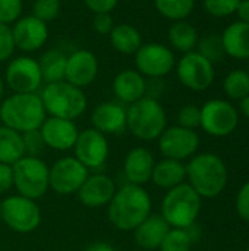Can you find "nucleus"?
I'll list each match as a JSON object with an SVG mask.
<instances>
[{
    "label": "nucleus",
    "mask_w": 249,
    "mask_h": 251,
    "mask_svg": "<svg viewBox=\"0 0 249 251\" xmlns=\"http://www.w3.org/2000/svg\"><path fill=\"white\" fill-rule=\"evenodd\" d=\"M153 203L148 191L141 185L125 184L119 187L107 204L109 222L122 232H132L151 215Z\"/></svg>",
    "instance_id": "nucleus-1"
},
{
    "label": "nucleus",
    "mask_w": 249,
    "mask_h": 251,
    "mask_svg": "<svg viewBox=\"0 0 249 251\" xmlns=\"http://www.w3.org/2000/svg\"><path fill=\"white\" fill-rule=\"evenodd\" d=\"M227 168L223 159L214 153H200L189 159L186 165L188 184L201 199H214L227 185Z\"/></svg>",
    "instance_id": "nucleus-2"
},
{
    "label": "nucleus",
    "mask_w": 249,
    "mask_h": 251,
    "mask_svg": "<svg viewBox=\"0 0 249 251\" xmlns=\"http://www.w3.org/2000/svg\"><path fill=\"white\" fill-rule=\"evenodd\" d=\"M45 118V109L37 93H13L0 103L1 125L19 134L40 129Z\"/></svg>",
    "instance_id": "nucleus-3"
},
{
    "label": "nucleus",
    "mask_w": 249,
    "mask_h": 251,
    "mask_svg": "<svg viewBox=\"0 0 249 251\" xmlns=\"http://www.w3.org/2000/svg\"><path fill=\"white\" fill-rule=\"evenodd\" d=\"M167 128V115L157 99L142 97L126 109V129L141 141L157 140Z\"/></svg>",
    "instance_id": "nucleus-4"
},
{
    "label": "nucleus",
    "mask_w": 249,
    "mask_h": 251,
    "mask_svg": "<svg viewBox=\"0 0 249 251\" xmlns=\"http://www.w3.org/2000/svg\"><path fill=\"white\" fill-rule=\"evenodd\" d=\"M203 199L188 184L183 182L175 188L167 190L161 200L160 215L170 225V228L186 229L197 222L201 212Z\"/></svg>",
    "instance_id": "nucleus-5"
},
{
    "label": "nucleus",
    "mask_w": 249,
    "mask_h": 251,
    "mask_svg": "<svg viewBox=\"0 0 249 251\" xmlns=\"http://www.w3.org/2000/svg\"><path fill=\"white\" fill-rule=\"evenodd\" d=\"M41 101L48 116L75 121L88 106V99L82 88H78L68 81L47 84L41 91Z\"/></svg>",
    "instance_id": "nucleus-6"
},
{
    "label": "nucleus",
    "mask_w": 249,
    "mask_h": 251,
    "mask_svg": "<svg viewBox=\"0 0 249 251\" xmlns=\"http://www.w3.org/2000/svg\"><path fill=\"white\" fill-rule=\"evenodd\" d=\"M13 171V188L19 196L31 200H38L50 190L48 185V166L38 156H23L15 165Z\"/></svg>",
    "instance_id": "nucleus-7"
},
{
    "label": "nucleus",
    "mask_w": 249,
    "mask_h": 251,
    "mask_svg": "<svg viewBox=\"0 0 249 251\" xmlns=\"http://www.w3.org/2000/svg\"><path fill=\"white\" fill-rule=\"evenodd\" d=\"M1 222L16 234H31L41 225V209L35 200L12 194L1 203Z\"/></svg>",
    "instance_id": "nucleus-8"
},
{
    "label": "nucleus",
    "mask_w": 249,
    "mask_h": 251,
    "mask_svg": "<svg viewBox=\"0 0 249 251\" xmlns=\"http://www.w3.org/2000/svg\"><path fill=\"white\" fill-rule=\"evenodd\" d=\"M88 175L90 171L76 157L65 156L48 168V185L59 196L76 194Z\"/></svg>",
    "instance_id": "nucleus-9"
},
{
    "label": "nucleus",
    "mask_w": 249,
    "mask_h": 251,
    "mask_svg": "<svg viewBox=\"0 0 249 251\" xmlns=\"http://www.w3.org/2000/svg\"><path fill=\"white\" fill-rule=\"evenodd\" d=\"M201 109L200 126L211 137H227L230 135L238 124L239 113L235 106L223 99H213L204 103Z\"/></svg>",
    "instance_id": "nucleus-10"
},
{
    "label": "nucleus",
    "mask_w": 249,
    "mask_h": 251,
    "mask_svg": "<svg viewBox=\"0 0 249 251\" xmlns=\"http://www.w3.org/2000/svg\"><path fill=\"white\" fill-rule=\"evenodd\" d=\"M176 75L181 84L192 91H204L214 82V65L197 50L183 53L176 65Z\"/></svg>",
    "instance_id": "nucleus-11"
},
{
    "label": "nucleus",
    "mask_w": 249,
    "mask_h": 251,
    "mask_svg": "<svg viewBox=\"0 0 249 251\" xmlns=\"http://www.w3.org/2000/svg\"><path fill=\"white\" fill-rule=\"evenodd\" d=\"M157 140L161 156L179 162L189 160L197 154L200 147V137L195 129H188L179 125L167 126Z\"/></svg>",
    "instance_id": "nucleus-12"
},
{
    "label": "nucleus",
    "mask_w": 249,
    "mask_h": 251,
    "mask_svg": "<svg viewBox=\"0 0 249 251\" xmlns=\"http://www.w3.org/2000/svg\"><path fill=\"white\" fill-rule=\"evenodd\" d=\"M175 65V53L161 43L142 44L135 53V66L142 76L163 78L172 72Z\"/></svg>",
    "instance_id": "nucleus-13"
},
{
    "label": "nucleus",
    "mask_w": 249,
    "mask_h": 251,
    "mask_svg": "<svg viewBox=\"0 0 249 251\" xmlns=\"http://www.w3.org/2000/svg\"><path fill=\"white\" fill-rule=\"evenodd\" d=\"M72 150L73 157H76L88 171H97L103 168L110 153L107 137L92 126L79 131Z\"/></svg>",
    "instance_id": "nucleus-14"
},
{
    "label": "nucleus",
    "mask_w": 249,
    "mask_h": 251,
    "mask_svg": "<svg viewBox=\"0 0 249 251\" xmlns=\"http://www.w3.org/2000/svg\"><path fill=\"white\" fill-rule=\"evenodd\" d=\"M4 82L13 93H37L43 84L38 60L28 56L15 57L6 68Z\"/></svg>",
    "instance_id": "nucleus-15"
},
{
    "label": "nucleus",
    "mask_w": 249,
    "mask_h": 251,
    "mask_svg": "<svg viewBox=\"0 0 249 251\" xmlns=\"http://www.w3.org/2000/svg\"><path fill=\"white\" fill-rule=\"evenodd\" d=\"M40 134L44 146L54 151L72 150L78 138V126L73 121L47 116L40 126Z\"/></svg>",
    "instance_id": "nucleus-16"
},
{
    "label": "nucleus",
    "mask_w": 249,
    "mask_h": 251,
    "mask_svg": "<svg viewBox=\"0 0 249 251\" xmlns=\"http://www.w3.org/2000/svg\"><path fill=\"white\" fill-rule=\"evenodd\" d=\"M116 190H117V185L112 176L97 172V174L88 175L82 187L78 190L76 197L79 203L84 204L85 207L100 209L110 203Z\"/></svg>",
    "instance_id": "nucleus-17"
},
{
    "label": "nucleus",
    "mask_w": 249,
    "mask_h": 251,
    "mask_svg": "<svg viewBox=\"0 0 249 251\" xmlns=\"http://www.w3.org/2000/svg\"><path fill=\"white\" fill-rule=\"evenodd\" d=\"M15 47L22 51H35L41 49L48 38V26L34 15L19 18L12 28Z\"/></svg>",
    "instance_id": "nucleus-18"
},
{
    "label": "nucleus",
    "mask_w": 249,
    "mask_h": 251,
    "mask_svg": "<svg viewBox=\"0 0 249 251\" xmlns=\"http://www.w3.org/2000/svg\"><path fill=\"white\" fill-rule=\"evenodd\" d=\"M98 75V60L90 50H76L66 59L65 81L69 84L85 88L91 85Z\"/></svg>",
    "instance_id": "nucleus-19"
},
{
    "label": "nucleus",
    "mask_w": 249,
    "mask_h": 251,
    "mask_svg": "<svg viewBox=\"0 0 249 251\" xmlns=\"http://www.w3.org/2000/svg\"><path fill=\"white\" fill-rule=\"evenodd\" d=\"M91 124L106 137L122 134L126 129V109L119 101H103L92 110Z\"/></svg>",
    "instance_id": "nucleus-20"
},
{
    "label": "nucleus",
    "mask_w": 249,
    "mask_h": 251,
    "mask_svg": "<svg viewBox=\"0 0 249 251\" xmlns=\"http://www.w3.org/2000/svg\"><path fill=\"white\" fill-rule=\"evenodd\" d=\"M154 165V154L147 147L139 146L131 149L123 160V175L128 184L144 187L151 179Z\"/></svg>",
    "instance_id": "nucleus-21"
},
{
    "label": "nucleus",
    "mask_w": 249,
    "mask_h": 251,
    "mask_svg": "<svg viewBox=\"0 0 249 251\" xmlns=\"http://www.w3.org/2000/svg\"><path fill=\"white\" fill-rule=\"evenodd\" d=\"M147 81L135 69H125L119 72L112 84L114 97L122 104H132L145 97Z\"/></svg>",
    "instance_id": "nucleus-22"
},
{
    "label": "nucleus",
    "mask_w": 249,
    "mask_h": 251,
    "mask_svg": "<svg viewBox=\"0 0 249 251\" xmlns=\"http://www.w3.org/2000/svg\"><path fill=\"white\" fill-rule=\"evenodd\" d=\"M169 231H170V225L163 219V216L151 213L132 232H134V240L138 247L151 251L160 249Z\"/></svg>",
    "instance_id": "nucleus-23"
},
{
    "label": "nucleus",
    "mask_w": 249,
    "mask_h": 251,
    "mask_svg": "<svg viewBox=\"0 0 249 251\" xmlns=\"http://www.w3.org/2000/svg\"><path fill=\"white\" fill-rule=\"evenodd\" d=\"M220 37L226 56L236 60H249V24L241 21L232 22Z\"/></svg>",
    "instance_id": "nucleus-24"
},
{
    "label": "nucleus",
    "mask_w": 249,
    "mask_h": 251,
    "mask_svg": "<svg viewBox=\"0 0 249 251\" xmlns=\"http://www.w3.org/2000/svg\"><path fill=\"white\" fill-rule=\"evenodd\" d=\"M185 179H186V165L183 162L164 157L160 162H156L150 181L156 187L167 191L170 188L183 184Z\"/></svg>",
    "instance_id": "nucleus-25"
},
{
    "label": "nucleus",
    "mask_w": 249,
    "mask_h": 251,
    "mask_svg": "<svg viewBox=\"0 0 249 251\" xmlns=\"http://www.w3.org/2000/svg\"><path fill=\"white\" fill-rule=\"evenodd\" d=\"M109 37L113 49L122 54H135L138 49L144 44L141 32L129 24L114 25Z\"/></svg>",
    "instance_id": "nucleus-26"
},
{
    "label": "nucleus",
    "mask_w": 249,
    "mask_h": 251,
    "mask_svg": "<svg viewBox=\"0 0 249 251\" xmlns=\"http://www.w3.org/2000/svg\"><path fill=\"white\" fill-rule=\"evenodd\" d=\"M25 156L23 137L18 131L0 125V163L15 165Z\"/></svg>",
    "instance_id": "nucleus-27"
},
{
    "label": "nucleus",
    "mask_w": 249,
    "mask_h": 251,
    "mask_svg": "<svg viewBox=\"0 0 249 251\" xmlns=\"http://www.w3.org/2000/svg\"><path fill=\"white\" fill-rule=\"evenodd\" d=\"M198 31L197 28L188 22L186 19L176 21L169 28V41L173 49L182 53H188L195 50L198 44Z\"/></svg>",
    "instance_id": "nucleus-28"
},
{
    "label": "nucleus",
    "mask_w": 249,
    "mask_h": 251,
    "mask_svg": "<svg viewBox=\"0 0 249 251\" xmlns=\"http://www.w3.org/2000/svg\"><path fill=\"white\" fill-rule=\"evenodd\" d=\"M68 56L60 50H47L38 60L43 82H57L65 79Z\"/></svg>",
    "instance_id": "nucleus-29"
},
{
    "label": "nucleus",
    "mask_w": 249,
    "mask_h": 251,
    "mask_svg": "<svg viewBox=\"0 0 249 251\" xmlns=\"http://www.w3.org/2000/svg\"><path fill=\"white\" fill-rule=\"evenodd\" d=\"M158 13L173 22L186 19L195 6V0H154Z\"/></svg>",
    "instance_id": "nucleus-30"
},
{
    "label": "nucleus",
    "mask_w": 249,
    "mask_h": 251,
    "mask_svg": "<svg viewBox=\"0 0 249 251\" xmlns=\"http://www.w3.org/2000/svg\"><path fill=\"white\" fill-rule=\"evenodd\" d=\"M225 94L230 100H241L249 94V74L248 71L235 69L229 72L223 81Z\"/></svg>",
    "instance_id": "nucleus-31"
},
{
    "label": "nucleus",
    "mask_w": 249,
    "mask_h": 251,
    "mask_svg": "<svg viewBox=\"0 0 249 251\" xmlns=\"http://www.w3.org/2000/svg\"><path fill=\"white\" fill-rule=\"evenodd\" d=\"M197 51L200 54H203L207 60H210L213 65L217 62H222L226 57L222 37L217 34H208V35L203 37L201 40H198Z\"/></svg>",
    "instance_id": "nucleus-32"
},
{
    "label": "nucleus",
    "mask_w": 249,
    "mask_h": 251,
    "mask_svg": "<svg viewBox=\"0 0 249 251\" xmlns=\"http://www.w3.org/2000/svg\"><path fill=\"white\" fill-rule=\"evenodd\" d=\"M194 240L189 232L182 228H170L167 235L164 237L160 251H191Z\"/></svg>",
    "instance_id": "nucleus-33"
},
{
    "label": "nucleus",
    "mask_w": 249,
    "mask_h": 251,
    "mask_svg": "<svg viewBox=\"0 0 249 251\" xmlns=\"http://www.w3.org/2000/svg\"><path fill=\"white\" fill-rule=\"evenodd\" d=\"M60 7V0H35L32 4V15L47 24L59 16Z\"/></svg>",
    "instance_id": "nucleus-34"
},
{
    "label": "nucleus",
    "mask_w": 249,
    "mask_h": 251,
    "mask_svg": "<svg viewBox=\"0 0 249 251\" xmlns=\"http://www.w3.org/2000/svg\"><path fill=\"white\" fill-rule=\"evenodd\" d=\"M241 0H204V9L214 18H226L236 12Z\"/></svg>",
    "instance_id": "nucleus-35"
},
{
    "label": "nucleus",
    "mask_w": 249,
    "mask_h": 251,
    "mask_svg": "<svg viewBox=\"0 0 249 251\" xmlns=\"http://www.w3.org/2000/svg\"><path fill=\"white\" fill-rule=\"evenodd\" d=\"M201 124V109L195 104H186L178 112V125L195 129Z\"/></svg>",
    "instance_id": "nucleus-36"
},
{
    "label": "nucleus",
    "mask_w": 249,
    "mask_h": 251,
    "mask_svg": "<svg viewBox=\"0 0 249 251\" xmlns=\"http://www.w3.org/2000/svg\"><path fill=\"white\" fill-rule=\"evenodd\" d=\"M22 13V0H0V24H15Z\"/></svg>",
    "instance_id": "nucleus-37"
},
{
    "label": "nucleus",
    "mask_w": 249,
    "mask_h": 251,
    "mask_svg": "<svg viewBox=\"0 0 249 251\" xmlns=\"http://www.w3.org/2000/svg\"><path fill=\"white\" fill-rule=\"evenodd\" d=\"M15 50L12 28L9 25L0 24V62H4L12 57Z\"/></svg>",
    "instance_id": "nucleus-38"
},
{
    "label": "nucleus",
    "mask_w": 249,
    "mask_h": 251,
    "mask_svg": "<svg viewBox=\"0 0 249 251\" xmlns=\"http://www.w3.org/2000/svg\"><path fill=\"white\" fill-rule=\"evenodd\" d=\"M22 137H23V144H25V154L26 156H38L40 157L43 149L45 147L44 141L41 138L40 131L38 129L29 131V132L22 134Z\"/></svg>",
    "instance_id": "nucleus-39"
},
{
    "label": "nucleus",
    "mask_w": 249,
    "mask_h": 251,
    "mask_svg": "<svg viewBox=\"0 0 249 251\" xmlns=\"http://www.w3.org/2000/svg\"><path fill=\"white\" fill-rule=\"evenodd\" d=\"M235 206L239 218L245 222H249V181H247L238 191Z\"/></svg>",
    "instance_id": "nucleus-40"
},
{
    "label": "nucleus",
    "mask_w": 249,
    "mask_h": 251,
    "mask_svg": "<svg viewBox=\"0 0 249 251\" xmlns=\"http://www.w3.org/2000/svg\"><path fill=\"white\" fill-rule=\"evenodd\" d=\"M113 18L110 13H95L92 19V28L100 35H109L113 29Z\"/></svg>",
    "instance_id": "nucleus-41"
},
{
    "label": "nucleus",
    "mask_w": 249,
    "mask_h": 251,
    "mask_svg": "<svg viewBox=\"0 0 249 251\" xmlns=\"http://www.w3.org/2000/svg\"><path fill=\"white\" fill-rule=\"evenodd\" d=\"M13 188V171L10 165L0 163V196L10 193Z\"/></svg>",
    "instance_id": "nucleus-42"
},
{
    "label": "nucleus",
    "mask_w": 249,
    "mask_h": 251,
    "mask_svg": "<svg viewBox=\"0 0 249 251\" xmlns=\"http://www.w3.org/2000/svg\"><path fill=\"white\" fill-rule=\"evenodd\" d=\"M85 6L95 13H110L119 3V0H84Z\"/></svg>",
    "instance_id": "nucleus-43"
},
{
    "label": "nucleus",
    "mask_w": 249,
    "mask_h": 251,
    "mask_svg": "<svg viewBox=\"0 0 249 251\" xmlns=\"http://www.w3.org/2000/svg\"><path fill=\"white\" fill-rule=\"evenodd\" d=\"M239 18L241 22H247L249 24V0H241L236 12H235Z\"/></svg>",
    "instance_id": "nucleus-44"
},
{
    "label": "nucleus",
    "mask_w": 249,
    "mask_h": 251,
    "mask_svg": "<svg viewBox=\"0 0 249 251\" xmlns=\"http://www.w3.org/2000/svg\"><path fill=\"white\" fill-rule=\"evenodd\" d=\"M84 251H116V249L109 244V243H104V241H95V243H91L85 247Z\"/></svg>",
    "instance_id": "nucleus-45"
},
{
    "label": "nucleus",
    "mask_w": 249,
    "mask_h": 251,
    "mask_svg": "<svg viewBox=\"0 0 249 251\" xmlns=\"http://www.w3.org/2000/svg\"><path fill=\"white\" fill-rule=\"evenodd\" d=\"M239 109L247 118H249V94L239 100Z\"/></svg>",
    "instance_id": "nucleus-46"
},
{
    "label": "nucleus",
    "mask_w": 249,
    "mask_h": 251,
    "mask_svg": "<svg viewBox=\"0 0 249 251\" xmlns=\"http://www.w3.org/2000/svg\"><path fill=\"white\" fill-rule=\"evenodd\" d=\"M3 96H4V79L0 76V103L3 100Z\"/></svg>",
    "instance_id": "nucleus-47"
},
{
    "label": "nucleus",
    "mask_w": 249,
    "mask_h": 251,
    "mask_svg": "<svg viewBox=\"0 0 249 251\" xmlns=\"http://www.w3.org/2000/svg\"><path fill=\"white\" fill-rule=\"evenodd\" d=\"M0 222H1V204H0Z\"/></svg>",
    "instance_id": "nucleus-48"
},
{
    "label": "nucleus",
    "mask_w": 249,
    "mask_h": 251,
    "mask_svg": "<svg viewBox=\"0 0 249 251\" xmlns=\"http://www.w3.org/2000/svg\"><path fill=\"white\" fill-rule=\"evenodd\" d=\"M248 74H249V60H248Z\"/></svg>",
    "instance_id": "nucleus-49"
},
{
    "label": "nucleus",
    "mask_w": 249,
    "mask_h": 251,
    "mask_svg": "<svg viewBox=\"0 0 249 251\" xmlns=\"http://www.w3.org/2000/svg\"><path fill=\"white\" fill-rule=\"evenodd\" d=\"M247 251H249V247H248V250H247Z\"/></svg>",
    "instance_id": "nucleus-50"
}]
</instances>
